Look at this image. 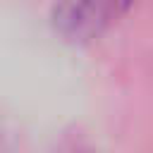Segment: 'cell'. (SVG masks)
Here are the masks:
<instances>
[{
	"instance_id": "1",
	"label": "cell",
	"mask_w": 153,
	"mask_h": 153,
	"mask_svg": "<svg viewBox=\"0 0 153 153\" xmlns=\"http://www.w3.org/2000/svg\"><path fill=\"white\" fill-rule=\"evenodd\" d=\"M115 10V0H57L53 29L69 43H86L103 33Z\"/></svg>"
},
{
	"instance_id": "2",
	"label": "cell",
	"mask_w": 153,
	"mask_h": 153,
	"mask_svg": "<svg viewBox=\"0 0 153 153\" xmlns=\"http://www.w3.org/2000/svg\"><path fill=\"white\" fill-rule=\"evenodd\" d=\"M129 2H131V0H115V10H117V7H120V10H124Z\"/></svg>"
}]
</instances>
